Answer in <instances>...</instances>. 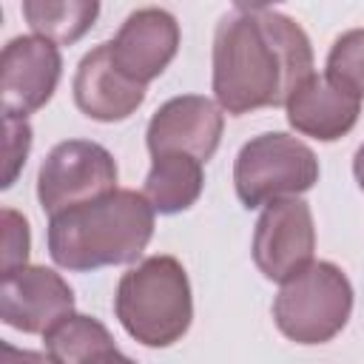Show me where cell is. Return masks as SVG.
I'll use <instances>...</instances> for the list:
<instances>
[{
	"instance_id": "cell-12",
	"label": "cell",
	"mask_w": 364,
	"mask_h": 364,
	"mask_svg": "<svg viewBox=\"0 0 364 364\" xmlns=\"http://www.w3.org/2000/svg\"><path fill=\"white\" fill-rule=\"evenodd\" d=\"M74 102L97 122H122L145 100V85L128 80L111 54V40L94 46L77 65L74 74Z\"/></svg>"
},
{
	"instance_id": "cell-11",
	"label": "cell",
	"mask_w": 364,
	"mask_h": 364,
	"mask_svg": "<svg viewBox=\"0 0 364 364\" xmlns=\"http://www.w3.org/2000/svg\"><path fill=\"white\" fill-rule=\"evenodd\" d=\"M176 51H179V23L171 11L159 6H145L131 11L119 26L117 37L111 40V54L117 68L139 85L156 80L171 65Z\"/></svg>"
},
{
	"instance_id": "cell-5",
	"label": "cell",
	"mask_w": 364,
	"mask_h": 364,
	"mask_svg": "<svg viewBox=\"0 0 364 364\" xmlns=\"http://www.w3.org/2000/svg\"><path fill=\"white\" fill-rule=\"evenodd\" d=\"M318 182V159L307 142L284 131L247 139L233 162V188L245 208L290 199Z\"/></svg>"
},
{
	"instance_id": "cell-4",
	"label": "cell",
	"mask_w": 364,
	"mask_h": 364,
	"mask_svg": "<svg viewBox=\"0 0 364 364\" xmlns=\"http://www.w3.org/2000/svg\"><path fill=\"white\" fill-rule=\"evenodd\" d=\"M353 313V284L333 262H313L282 282L273 299V321L296 344H324L336 338Z\"/></svg>"
},
{
	"instance_id": "cell-20",
	"label": "cell",
	"mask_w": 364,
	"mask_h": 364,
	"mask_svg": "<svg viewBox=\"0 0 364 364\" xmlns=\"http://www.w3.org/2000/svg\"><path fill=\"white\" fill-rule=\"evenodd\" d=\"M3 364H54L48 358V353H37V350H20L14 344H3Z\"/></svg>"
},
{
	"instance_id": "cell-21",
	"label": "cell",
	"mask_w": 364,
	"mask_h": 364,
	"mask_svg": "<svg viewBox=\"0 0 364 364\" xmlns=\"http://www.w3.org/2000/svg\"><path fill=\"white\" fill-rule=\"evenodd\" d=\"M353 176H355V182H358V188L364 191V142H361V148H358L355 156H353Z\"/></svg>"
},
{
	"instance_id": "cell-6",
	"label": "cell",
	"mask_w": 364,
	"mask_h": 364,
	"mask_svg": "<svg viewBox=\"0 0 364 364\" xmlns=\"http://www.w3.org/2000/svg\"><path fill=\"white\" fill-rule=\"evenodd\" d=\"M117 191L111 151L91 139H65L48 151L37 173V202L48 216Z\"/></svg>"
},
{
	"instance_id": "cell-10",
	"label": "cell",
	"mask_w": 364,
	"mask_h": 364,
	"mask_svg": "<svg viewBox=\"0 0 364 364\" xmlns=\"http://www.w3.org/2000/svg\"><path fill=\"white\" fill-rule=\"evenodd\" d=\"M225 128V111L202 94H179L162 102L145 131V145L151 156L159 154H188L199 162H208Z\"/></svg>"
},
{
	"instance_id": "cell-2",
	"label": "cell",
	"mask_w": 364,
	"mask_h": 364,
	"mask_svg": "<svg viewBox=\"0 0 364 364\" xmlns=\"http://www.w3.org/2000/svg\"><path fill=\"white\" fill-rule=\"evenodd\" d=\"M151 202L128 188L48 216V256L57 267L88 273L108 264H131L154 236Z\"/></svg>"
},
{
	"instance_id": "cell-18",
	"label": "cell",
	"mask_w": 364,
	"mask_h": 364,
	"mask_svg": "<svg viewBox=\"0 0 364 364\" xmlns=\"http://www.w3.org/2000/svg\"><path fill=\"white\" fill-rule=\"evenodd\" d=\"M3 128H6V145H3V156H6V173H3V188H11L20 168L26 165V156L31 151V125L26 117L17 114H3Z\"/></svg>"
},
{
	"instance_id": "cell-9",
	"label": "cell",
	"mask_w": 364,
	"mask_h": 364,
	"mask_svg": "<svg viewBox=\"0 0 364 364\" xmlns=\"http://www.w3.org/2000/svg\"><path fill=\"white\" fill-rule=\"evenodd\" d=\"M60 74L63 57L57 43L40 34H23L9 40L0 54L3 114L28 117L40 111L54 97Z\"/></svg>"
},
{
	"instance_id": "cell-15",
	"label": "cell",
	"mask_w": 364,
	"mask_h": 364,
	"mask_svg": "<svg viewBox=\"0 0 364 364\" xmlns=\"http://www.w3.org/2000/svg\"><path fill=\"white\" fill-rule=\"evenodd\" d=\"M43 338H46V353L54 364H91L100 355L117 350L108 327L100 318L82 313L65 316Z\"/></svg>"
},
{
	"instance_id": "cell-3",
	"label": "cell",
	"mask_w": 364,
	"mask_h": 364,
	"mask_svg": "<svg viewBox=\"0 0 364 364\" xmlns=\"http://www.w3.org/2000/svg\"><path fill=\"white\" fill-rule=\"evenodd\" d=\"M114 313L134 341L145 347L176 344L193 321V296L182 262L159 253L122 273Z\"/></svg>"
},
{
	"instance_id": "cell-8",
	"label": "cell",
	"mask_w": 364,
	"mask_h": 364,
	"mask_svg": "<svg viewBox=\"0 0 364 364\" xmlns=\"http://www.w3.org/2000/svg\"><path fill=\"white\" fill-rule=\"evenodd\" d=\"M74 313V290L68 282L43 264H23L3 273L0 282V318L3 324L46 336L54 324Z\"/></svg>"
},
{
	"instance_id": "cell-22",
	"label": "cell",
	"mask_w": 364,
	"mask_h": 364,
	"mask_svg": "<svg viewBox=\"0 0 364 364\" xmlns=\"http://www.w3.org/2000/svg\"><path fill=\"white\" fill-rule=\"evenodd\" d=\"M91 364H136L134 358H128V355H122L119 350H111V353H105V355H100L97 361H91Z\"/></svg>"
},
{
	"instance_id": "cell-19",
	"label": "cell",
	"mask_w": 364,
	"mask_h": 364,
	"mask_svg": "<svg viewBox=\"0 0 364 364\" xmlns=\"http://www.w3.org/2000/svg\"><path fill=\"white\" fill-rule=\"evenodd\" d=\"M31 233L23 213L14 208H3V273L28 264Z\"/></svg>"
},
{
	"instance_id": "cell-17",
	"label": "cell",
	"mask_w": 364,
	"mask_h": 364,
	"mask_svg": "<svg viewBox=\"0 0 364 364\" xmlns=\"http://www.w3.org/2000/svg\"><path fill=\"white\" fill-rule=\"evenodd\" d=\"M324 74L358 100L364 97V28H350L341 37H336L327 54Z\"/></svg>"
},
{
	"instance_id": "cell-13",
	"label": "cell",
	"mask_w": 364,
	"mask_h": 364,
	"mask_svg": "<svg viewBox=\"0 0 364 364\" xmlns=\"http://www.w3.org/2000/svg\"><path fill=\"white\" fill-rule=\"evenodd\" d=\"M284 111L296 134L313 136L318 142H336L355 128L361 100L336 85L327 74H313L290 94Z\"/></svg>"
},
{
	"instance_id": "cell-7",
	"label": "cell",
	"mask_w": 364,
	"mask_h": 364,
	"mask_svg": "<svg viewBox=\"0 0 364 364\" xmlns=\"http://www.w3.org/2000/svg\"><path fill=\"white\" fill-rule=\"evenodd\" d=\"M253 262L270 282H287L313 264L316 225L304 199H276L264 205L253 228Z\"/></svg>"
},
{
	"instance_id": "cell-14",
	"label": "cell",
	"mask_w": 364,
	"mask_h": 364,
	"mask_svg": "<svg viewBox=\"0 0 364 364\" xmlns=\"http://www.w3.org/2000/svg\"><path fill=\"white\" fill-rule=\"evenodd\" d=\"M205 188L202 162L188 154H159L151 156V171L142 185V196L156 213H182L188 210Z\"/></svg>"
},
{
	"instance_id": "cell-1",
	"label": "cell",
	"mask_w": 364,
	"mask_h": 364,
	"mask_svg": "<svg viewBox=\"0 0 364 364\" xmlns=\"http://www.w3.org/2000/svg\"><path fill=\"white\" fill-rule=\"evenodd\" d=\"M313 46L307 31L270 6H236L213 34V97L216 105L242 117L276 108L313 77Z\"/></svg>"
},
{
	"instance_id": "cell-16",
	"label": "cell",
	"mask_w": 364,
	"mask_h": 364,
	"mask_svg": "<svg viewBox=\"0 0 364 364\" xmlns=\"http://www.w3.org/2000/svg\"><path fill=\"white\" fill-rule=\"evenodd\" d=\"M100 3L94 0H26L23 17L34 34L57 43L71 46L77 43L97 20Z\"/></svg>"
}]
</instances>
